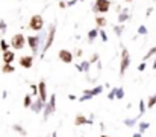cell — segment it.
<instances>
[{"mask_svg":"<svg viewBox=\"0 0 156 137\" xmlns=\"http://www.w3.org/2000/svg\"><path fill=\"white\" fill-rule=\"evenodd\" d=\"M153 2H156V0H153Z\"/></svg>","mask_w":156,"mask_h":137,"instance_id":"681fc988","label":"cell"},{"mask_svg":"<svg viewBox=\"0 0 156 137\" xmlns=\"http://www.w3.org/2000/svg\"><path fill=\"white\" fill-rule=\"evenodd\" d=\"M77 2H79V0H68V2H67V5H68V6H74Z\"/></svg>","mask_w":156,"mask_h":137,"instance_id":"74e56055","label":"cell"},{"mask_svg":"<svg viewBox=\"0 0 156 137\" xmlns=\"http://www.w3.org/2000/svg\"><path fill=\"white\" fill-rule=\"evenodd\" d=\"M76 70H77V72H83V69H82V64H76Z\"/></svg>","mask_w":156,"mask_h":137,"instance_id":"f35d334b","label":"cell"},{"mask_svg":"<svg viewBox=\"0 0 156 137\" xmlns=\"http://www.w3.org/2000/svg\"><path fill=\"white\" fill-rule=\"evenodd\" d=\"M0 31H3V34L6 32V23H5V20H0Z\"/></svg>","mask_w":156,"mask_h":137,"instance_id":"836d02e7","label":"cell"},{"mask_svg":"<svg viewBox=\"0 0 156 137\" xmlns=\"http://www.w3.org/2000/svg\"><path fill=\"white\" fill-rule=\"evenodd\" d=\"M141 117V114H138L136 117H133V119H124V125L126 126H133L136 122H138V119Z\"/></svg>","mask_w":156,"mask_h":137,"instance_id":"44dd1931","label":"cell"},{"mask_svg":"<svg viewBox=\"0 0 156 137\" xmlns=\"http://www.w3.org/2000/svg\"><path fill=\"white\" fill-rule=\"evenodd\" d=\"M58 58H59L62 63H65V64L73 63V53H71L70 50H67V49H61V50L58 52Z\"/></svg>","mask_w":156,"mask_h":137,"instance_id":"ba28073f","label":"cell"},{"mask_svg":"<svg viewBox=\"0 0 156 137\" xmlns=\"http://www.w3.org/2000/svg\"><path fill=\"white\" fill-rule=\"evenodd\" d=\"M68 99H70V101H76V96H74V94H68Z\"/></svg>","mask_w":156,"mask_h":137,"instance_id":"60d3db41","label":"cell"},{"mask_svg":"<svg viewBox=\"0 0 156 137\" xmlns=\"http://www.w3.org/2000/svg\"><path fill=\"white\" fill-rule=\"evenodd\" d=\"M32 104H34V102H32V94H26L24 99H23V107H24V108H31Z\"/></svg>","mask_w":156,"mask_h":137,"instance_id":"d6986e66","label":"cell"},{"mask_svg":"<svg viewBox=\"0 0 156 137\" xmlns=\"http://www.w3.org/2000/svg\"><path fill=\"white\" fill-rule=\"evenodd\" d=\"M6 96H8V93H6V90H3V93H2V98H3V99H5V98H6Z\"/></svg>","mask_w":156,"mask_h":137,"instance_id":"ee69618b","label":"cell"},{"mask_svg":"<svg viewBox=\"0 0 156 137\" xmlns=\"http://www.w3.org/2000/svg\"><path fill=\"white\" fill-rule=\"evenodd\" d=\"M2 72H3V73H12V72H15V67H14L12 64H5V63H3Z\"/></svg>","mask_w":156,"mask_h":137,"instance_id":"ffe728a7","label":"cell"},{"mask_svg":"<svg viewBox=\"0 0 156 137\" xmlns=\"http://www.w3.org/2000/svg\"><path fill=\"white\" fill-rule=\"evenodd\" d=\"M52 137H58V132H56V131H53V132H52Z\"/></svg>","mask_w":156,"mask_h":137,"instance_id":"bcb514c9","label":"cell"},{"mask_svg":"<svg viewBox=\"0 0 156 137\" xmlns=\"http://www.w3.org/2000/svg\"><path fill=\"white\" fill-rule=\"evenodd\" d=\"M31 90H32V94H38V85L32 84V85H31Z\"/></svg>","mask_w":156,"mask_h":137,"instance_id":"d590c367","label":"cell"},{"mask_svg":"<svg viewBox=\"0 0 156 137\" xmlns=\"http://www.w3.org/2000/svg\"><path fill=\"white\" fill-rule=\"evenodd\" d=\"M76 55H77V57H82V50L77 49V50H76Z\"/></svg>","mask_w":156,"mask_h":137,"instance_id":"7bdbcfd3","label":"cell"},{"mask_svg":"<svg viewBox=\"0 0 156 137\" xmlns=\"http://www.w3.org/2000/svg\"><path fill=\"white\" fill-rule=\"evenodd\" d=\"M55 35H56V23H52L50 28H49V32H47V41H46L44 47L41 49V55H40L41 58H44V57H46V52L52 47L53 40H55Z\"/></svg>","mask_w":156,"mask_h":137,"instance_id":"6da1fadb","label":"cell"},{"mask_svg":"<svg viewBox=\"0 0 156 137\" xmlns=\"http://www.w3.org/2000/svg\"><path fill=\"white\" fill-rule=\"evenodd\" d=\"M154 105H156V93L148 98V101H147V108H153Z\"/></svg>","mask_w":156,"mask_h":137,"instance_id":"603a6c76","label":"cell"},{"mask_svg":"<svg viewBox=\"0 0 156 137\" xmlns=\"http://www.w3.org/2000/svg\"><path fill=\"white\" fill-rule=\"evenodd\" d=\"M97 35H99V28H97V29H91V31L88 32V41H89V43H94V40L97 38Z\"/></svg>","mask_w":156,"mask_h":137,"instance_id":"ac0fdd59","label":"cell"},{"mask_svg":"<svg viewBox=\"0 0 156 137\" xmlns=\"http://www.w3.org/2000/svg\"><path fill=\"white\" fill-rule=\"evenodd\" d=\"M129 66H130V55H129V50L126 47H123V50H121V63H120V76H124V73L129 69Z\"/></svg>","mask_w":156,"mask_h":137,"instance_id":"277c9868","label":"cell"},{"mask_svg":"<svg viewBox=\"0 0 156 137\" xmlns=\"http://www.w3.org/2000/svg\"><path fill=\"white\" fill-rule=\"evenodd\" d=\"M106 23H108V20H106L105 17H100V15H97V17H96V25H97V28H99V29L105 28V26H106Z\"/></svg>","mask_w":156,"mask_h":137,"instance_id":"2e32d148","label":"cell"},{"mask_svg":"<svg viewBox=\"0 0 156 137\" xmlns=\"http://www.w3.org/2000/svg\"><path fill=\"white\" fill-rule=\"evenodd\" d=\"M18 63L23 69H31L34 66V57L32 55H24V57H20L18 58Z\"/></svg>","mask_w":156,"mask_h":137,"instance_id":"9c48e42d","label":"cell"},{"mask_svg":"<svg viewBox=\"0 0 156 137\" xmlns=\"http://www.w3.org/2000/svg\"><path fill=\"white\" fill-rule=\"evenodd\" d=\"M89 67H91V61H82V69H83V73H88L89 72Z\"/></svg>","mask_w":156,"mask_h":137,"instance_id":"4316f807","label":"cell"},{"mask_svg":"<svg viewBox=\"0 0 156 137\" xmlns=\"http://www.w3.org/2000/svg\"><path fill=\"white\" fill-rule=\"evenodd\" d=\"M100 137H108V135H105V134H103V135H100Z\"/></svg>","mask_w":156,"mask_h":137,"instance_id":"7dc6e473","label":"cell"},{"mask_svg":"<svg viewBox=\"0 0 156 137\" xmlns=\"http://www.w3.org/2000/svg\"><path fill=\"white\" fill-rule=\"evenodd\" d=\"M151 12H153V8H148V9H147V11H145V15H147V17H148V15H150V14H151Z\"/></svg>","mask_w":156,"mask_h":137,"instance_id":"ab89813d","label":"cell"},{"mask_svg":"<svg viewBox=\"0 0 156 137\" xmlns=\"http://www.w3.org/2000/svg\"><path fill=\"white\" fill-rule=\"evenodd\" d=\"M8 47H9V44H8L5 40H0V49H2V52L8 50Z\"/></svg>","mask_w":156,"mask_h":137,"instance_id":"f546056e","label":"cell"},{"mask_svg":"<svg viewBox=\"0 0 156 137\" xmlns=\"http://www.w3.org/2000/svg\"><path fill=\"white\" fill-rule=\"evenodd\" d=\"M145 67H147V66H145V61H142V63L138 66V72H144V70H145Z\"/></svg>","mask_w":156,"mask_h":137,"instance_id":"e575fe53","label":"cell"},{"mask_svg":"<svg viewBox=\"0 0 156 137\" xmlns=\"http://www.w3.org/2000/svg\"><path fill=\"white\" fill-rule=\"evenodd\" d=\"M38 94L43 102H47V85L44 81H40V84H38Z\"/></svg>","mask_w":156,"mask_h":137,"instance_id":"8fae6325","label":"cell"},{"mask_svg":"<svg viewBox=\"0 0 156 137\" xmlns=\"http://www.w3.org/2000/svg\"><path fill=\"white\" fill-rule=\"evenodd\" d=\"M138 35H147L148 34V31H147V28L144 26V25H141L139 28H138V32H136Z\"/></svg>","mask_w":156,"mask_h":137,"instance_id":"83f0119b","label":"cell"},{"mask_svg":"<svg viewBox=\"0 0 156 137\" xmlns=\"http://www.w3.org/2000/svg\"><path fill=\"white\" fill-rule=\"evenodd\" d=\"M43 28H44V19H43V15H40V14L32 15L31 22H29V29H32L35 32H41Z\"/></svg>","mask_w":156,"mask_h":137,"instance_id":"3957f363","label":"cell"},{"mask_svg":"<svg viewBox=\"0 0 156 137\" xmlns=\"http://www.w3.org/2000/svg\"><path fill=\"white\" fill-rule=\"evenodd\" d=\"M129 20V12H127V9L124 8V9H120V14H118V23H123L124 25V22H127Z\"/></svg>","mask_w":156,"mask_h":137,"instance_id":"5bb4252c","label":"cell"},{"mask_svg":"<svg viewBox=\"0 0 156 137\" xmlns=\"http://www.w3.org/2000/svg\"><path fill=\"white\" fill-rule=\"evenodd\" d=\"M68 5H67V2H65V0H61V2H59V8L61 9H65Z\"/></svg>","mask_w":156,"mask_h":137,"instance_id":"8d00e7d4","label":"cell"},{"mask_svg":"<svg viewBox=\"0 0 156 137\" xmlns=\"http://www.w3.org/2000/svg\"><path fill=\"white\" fill-rule=\"evenodd\" d=\"M148 128H150V123H148V122H139V128H138V131L142 134V132H144L145 129H148Z\"/></svg>","mask_w":156,"mask_h":137,"instance_id":"484cf974","label":"cell"},{"mask_svg":"<svg viewBox=\"0 0 156 137\" xmlns=\"http://www.w3.org/2000/svg\"><path fill=\"white\" fill-rule=\"evenodd\" d=\"M132 137H142V134H141V132H139V131H138V132H135V134H133V135H132Z\"/></svg>","mask_w":156,"mask_h":137,"instance_id":"b9f144b4","label":"cell"},{"mask_svg":"<svg viewBox=\"0 0 156 137\" xmlns=\"http://www.w3.org/2000/svg\"><path fill=\"white\" fill-rule=\"evenodd\" d=\"M14 60H15V55H14L12 50H5L3 52V63L5 64H11Z\"/></svg>","mask_w":156,"mask_h":137,"instance_id":"4fadbf2b","label":"cell"},{"mask_svg":"<svg viewBox=\"0 0 156 137\" xmlns=\"http://www.w3.org/2000/svg\"><path fill=\"white\" fill-rule=\"evenodd\" d=\"M65 2H68V0H65Z\"/></svg>","mask_w":156,"mask_h":137,"instance_id":"f907efd6","label":"cell"},{"mask_svg":"<svg viewBox=\"0 0 156 137\" xmlns=\"http://www.w3.org/2000/svg\"><path fill=\"white\" fill-rule=\"evenodd\" d=\"M24 44H26V38H24L23 34H15V35L12 37V40H11V46H12L15 50L23 49Z\"/></svg>","mask_w":156,"mask_h":137,"instance_id":"8992f818","label":"cell"},{"mask_svg":"<svg viewBox=\"0 0 156 137\" xmlns=\"http://www.w3.org/2000/svg\"><path fill=\"white\" fill-rule=\"evenodd\" d=\"M111 0H96L93 5V11L96 14H105L111 9Z\"/></svg>","mask_w":156,"mask_h":137,"instance_id":"7a4b0ae2","label":"cell"},{"mask_svg":"<svg viewBox=\"0 0 156 137\" xmlns=\"http://www.w3.org/2000/svg\"><path fill=\"white\" fill-rule=\"evenodd\" d=\"M12 129H14L15 132H18L20 135H28V131H26L21 125H18V123H14V125H12Z\"/></svg>","mask_w":156,"mask_h":137,"instance_id":"e0dca14e","label":"cell"},{"mask_svg":"<svg viewBox=\"0 0 156 137\" xmlns=\"http://www.w3.org/2000/svg\"><path fill=\"white\" fill-rule=\"evenodd\" d=\"M82 2H83V0H82Z\"/></svg>","mask_w":156,"mask_h":137,"instance_id":"816d5d0a","label":"cell"},{"mask_svg":"<svg viewBox=\"0 0 156 137\" xmlns=\"http://www.w3.org/2000/svg\"><path fill=\"white\" fill-rule=\"evenodd\" d=\"M28 44H29V47L32 49V53H34V55L40 53V49H41V46H40V37H38V35L28 37Z\"/></svg>","mask_w":156,"mask_h":137,"instance_id":"52a82bcc","label":"cell"},{"mask_svg":"<svg viewBox=\"0 0 156 137\" xmlns=\"http://www.w3.org/2000/svg\"><path fill=\"white\" fill-rule=\"evenodd\" d=\"M124 98V90L120 87V88H117V99H123Z\"/></svg>","mask_w":156,"mask_h":137,"instance_id":"1f68e13d","label":"cell"},{"mask_svg":"<svg viewBox=\"0 0 156 137\" xmlns=\"http://www.w3.org/2000/svg\"><path fill=\"white\" fill-rule=\"evenodd\" d=\"M108 99H117V88H112L111 91H109V94H108Z\"/></svg>","mask_w":156,"mask_h":137,"instance_id":"4dcf8cb0","label":"cell"},{"mask_svg":"<svg viewBox=\"0 0 156 137\" xmlns=\"http://www.w3.org/2000/svg\"><path fill=\"white\" fill-rule=\"evenodd\" d=\"M151 67H153V69H154V70H156V60H154V61H153V64H151Z\"/></svg>","mask_w":156,"mask_h":137,"instance_id":"f6af8a7d","label":"cell"},{"mask_svg":"<svg viewBox=\"0 0 156 137\" xmlns=\"http://www.w3.org/2000/svg\"><path fill=\"white\" fill-rule=\"evenodd\" d=\"M138 108H139V114L142 116V114L145 113V110H147V104L141 99V101H139V104H138Z\"/></svg>","mask_w":156,"mask_h":137,"instance_id":"d4e9b609","label":"cell"},{"mask_svg":"<svg viewBox=\"0 0 156 137\" xmlns=\"http://www.w3.org/2000/svg\"><path fill=\"white\" fill-rule=\"evenodd\" d=\"M114 32L117 34V37H121V34L124 32V25H123V23H120V25L114 26Z\"/></svg>","mask_w":156,"mask_h":137,"instance_id":"7402d4cb","label":"cell"},{"mask_svg":"<svg viewBox=\"0 0 156 137\" xmlns=\"http://www.w3.org/2000/svg\"><path fill=\"white\" fill-rule=\"evenodd\" d=\"M126 2H132V0H126Z\"/></svg>","mask_w":156,"mask_h":137,"instance_id":"c3c4849f","label":"cell"},{"mask_svg":"<svg viewBox=\"0 0 156 137\" xmlns=\"http://www.w3.org/2000/svg\"><path fill=\"white\" fill-rule=\"evenodd\" d=\"M44 107H46V102H43V101H41V99L38 98V99H37V101H35V102L32 104L31 110H32L34 113H41V111L44 110Z\"/></svg>","mask_w":156,"mask_h":137,"instance_id":"7c38bea8","label":"cell"},{"mask_svg":"<svg viewBox=\"0 0 156 137\" xmlns=\"http://www.w3.org/2000/svg\"><path fill=\"white\" fill-rule=\"evenodd\" d=\"M99 58H100V55H99V53H93V57H91V60H89V61H91V64H93V63H99V61H100Z\"/></svg>","mask_w":156,"mask_h":137,"instance_id":"d6a6232c","label":"cell"},{"mask_svg":"<svg viewBox=\"0 0 156 137\" xmlns=\"http://www.w3.org/2000/svg\"><path fill=\"white\" fill-rule=\"evenodd\" d=\"M56 110V94H52V98L49 99V102H46V107L43 110V120H47L50 114H53Z\"/></svg>","mask_w":156,"mask_h":137,"instance_id":"5b68a950","label":"cell"},{"mask_svg":"<svg viewBox=\"0 0 156 137\" xmlns=\"http://www.w3.org/2000/svg\"><path fill=\"white\" fill-rule=\"evenodd\" d=\"M153 55H156V47H151V49H150V50H148V52H147V53L144 55L142 61H147V60H150V58H151Z\"/></svg>","mask_w":156,"mask_h":137,"instance_id":"cb8c5ba5","label":"cell"},{"mask_svg":"<svg viewBox=\"0 0 156 137\" xmlns=\"http://www.w3.org/2000/svg\"><path fill=\"white\" fill-rule=\"evenodd\" d=\"M103 91V85H97V87H94V88H91V90H85L83 93H89V94H93V96H97V94H100Z\"/></svg>","mask_w":156,"mask_h":137,"instance_id":"9a60e30c","label":"cell"},{"mask_svg":"<svg viewBox=\"0 0 156 137\" xmlns=\"http://www.w3.org/2000/svg\"><path fill=\"white\" fill-rule=\"evenodd\" d=\"M99 35H100V38H102V41H103V43H106V41H108V35H106V32L103 31V28L99 31Z\"/></svg>","mask_w":156,"mask_h":137,"instance_id":"f1b7e54d","label":"cell"},{"mask_svg":"<svg viewBox=\"0 0 156 137\" xmlns=\"http://www.w3.org/2000/svg\"><path fill=\"white\" fill-rule=\"evenodd\" d=\"M93 122H94L93 117L88 119V117H85L83 114H76V119H74V125H76V126H80V125H91Z\"/></svg>","mask_w":156,"mask_h":137,"instance_id":"30bf717a","label":"cell"}]
</instances>
